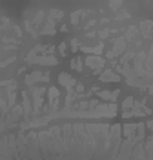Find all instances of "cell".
Wrapping results in <instances>:
<instances>
[{
	"label": "cell",
	"instance_id": "obj_1",
	"mask_svg": "<svg viewBox=\"0 0 153 160\" xmlns=\"http://www.w3.org/2000/svg\"><path fill=\"white\" fill-rule=\"evenodd\" d=\"M28 142H29V157L37 160L38 158V140H37V135H29Z\"/></svg>",
	"mask_w": 153,
	"mask_h": 160
},
{
	"label": "cell",
	"instance_id": "obj_2",
	"mask_svg": "<svg viewBox=\"0 0 153 160\" xmlns=\"http://www.w3.org/2000/svg\"><path fill=\"white\" fill-rule=\"evenodd\" d=\"M46 91H44V88H38V89L33 91V102H35V113H38L42 108V95H44Z\"/></svg>",
	"mask_w": 153,
	"mask_h": 160
},
{
	"label": "cell",
	"instance_id": "obj_3",
	"mask_svg": "<svg viewBox=\"0 0 153 160\" xmlns=\"http://www.w3.org/2000/svg\"><path fill=\"white\" fill-rule=\"evenodd\" d=\"M48 95H49L51 109H57V106H59V89H57V88H49Z\"/></svg>",
	"mask_w": 153,
	"mask_h": 160
},
{
	"label": "cell",
	"instance_id": "obj_4",
	"mask_svg": "<svg viewBox=\"0 0 153 160\" xmlns=\"http://www.w3.org/2000/svg\"><path fill=\"white\" fill-rule=\"evenodd\" d=\"M86 62H88V66H91V69H93V71H99V69L102 68V64H104L100 58H93V57H89V58L86 60Z\"/></svg>",
	"mask_w": 153,
	"mask_h": 160
},
{
	"label": "cell",
	"instance_id": "obj_5",
	"mask_svg": "<svg viewBox=\"0 0 153 160\" xmlns=\"http://www.w3.org/2000/svg\"><path fill=\"white\" fill-rule=\"evenodd\" d=\"M59 80H60L62 86H66V88H73V86H75V80H73L69 75H64V73H62L60 77H59Z\"/></svg>",
	"mask_w": 153,
	"mask_h": 160
},
{
	"label": "cell",
	"instance_id": "obj_6",
	"mask_svg": "<svg viewBox=\"0 0 153 160\" xmlns=\"http://www.w3.org/2000/svg\"><path fill=\"white\" fill-rule=\"evenodd\" d=\"M100 78H102V80H106V82H108V80H113V82H119V77H117L115 73H111V71H104Z\"/></svg>",
	"mask_w": 153,
	"mask_h": 160
},
{
	"label": "cell",
	"instance_id": "obj_7",
	"mask_svg": "<svg viewBox=\"0 0 153 160\" xmlns=\"http://www.w3.org/2000/svg\"><path fill=\"white\" fill-rule=\"evenodd\" d=\"M135 129H137V126H135V124H128V126L124 128V135H126L128 138H131L133 133H135Z\"/></svg>",
	"mask_w": 153,
	"mask_h": 160
},
{
	"label": "cell",
	"instance_id": "obj_8",
	"mask_svg": "<svg viewBox=\"0 0 153 160\" xmlns=\"http://www.w3.org/2000/svg\"><path fill=\"white\" fill-rule=\"evenodd\" d=\"M40 78H42V75L38 73V71H37V73H33V75H29V77L26 78V82H28V84H35L37 80H40Z\"/></svg>",
	"mask_w": 153,
	"mask_h": 160
},
{
	"label": "cell",
	"instance_id": "obj_9",
	"mask_svg": "<svg viewBox=\"0 0 153 160\" xmlns=\"http://www.w3.org/2000/svg\"><path fill=\"white\" fill-rule=\"evenodd\" d=\"M73 66H75V69H77V71H80L82 69V60L80 58H75V60H73Z\"/></svg>",
	"mask_w": 153,
	"mask_h": 160
},
{
	"label": "cell",
	"instance_id": "obj_10",
	"mask_svg": "<svg viewBox=\"0 0 153 160\" xmlns=\"http://www.w3.org/2000/svg\"><path fill=\"white\" fill-rule=\"evenodd\" d=\"M130 106H133V98H131V97H128L126 102H124V108H130Z\"/></svg>",
	"mask_w": 153,
	"mask_h": 160
},
{
	"label": "cell",
	"instance_id": "obj_11",
	"mask_svg": "<svg viewBox=\"0 0 153 160\" xmlns=\"http://www.w3.org/2000/svg\"><path fill=\"white\" fill-rule=\"evenodd\" d=\"M150 26H151V22H144V24H142V29L148 31V29H150Z\"/></svg>",
	"mask_w": 153,
	"mask_h": 160
}]
</instances>
